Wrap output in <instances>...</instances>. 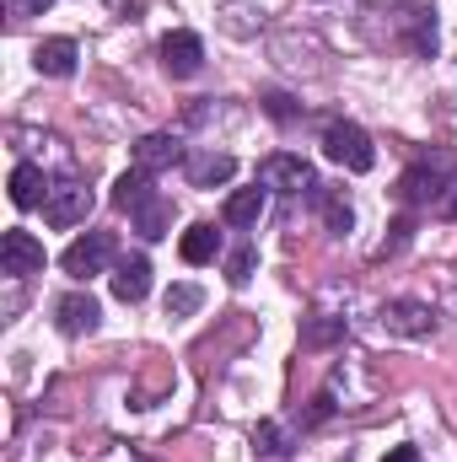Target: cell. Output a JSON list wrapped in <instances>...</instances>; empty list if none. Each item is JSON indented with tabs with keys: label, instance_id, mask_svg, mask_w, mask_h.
I'll use <instances>...</instances> for the list:
<instances>
[{
	"label": "cell",
	"instance_id": "1",
	"mask_svg": "<svg viewBox=\"0 0 457 462\" xmlns=\"http://www.w3.org/2000/svg\"><path fill=\"white\" fill-rule=\"evenodd\" d=\"M323 156L340 162L344 172H371V167H377V145H371V134H366L360 124H350V118H340V124L323 129Z\"/></svg>",
	"mask_w": 457,
	"mask_h": 462
},
{
	"label": "cell",
	"instance_id": "30",
	"mask_svg": "<svg viewBox=\"0 0 457 462\" xmlns=\"http://www.w3.org/2000/svg\"><path fill=\"white\" fill-rule=\"evenodd\" d=\"M382 462H420V452H415V447H393Z\"/></svg>",
	"mask_w": 457,
	"mask_h": 462
},
{
	"label": "cell",
	"instance_id": "17",
	"mask_svg": "<svg viewBox=\"0 0 457 462\" xmlns=\"http://www.w3.org/2000/svg\"><path fill=\"white\" fill-rule=\"evenodd\" d=\"M129 221H135V231H140L145 242H156V236H167V221H173V205H167V199H162V194L151 189V194H145V199H140V205L129 210Z\"/></svg>",
	"mask_w": 457,
	"mask_h": 462
},
{
	"label": "cell",
	"instance_id": "23",
	"mask_svg": "<svg viewBox=\"0 0 457 462\" xmlns=\"http://www.w3.org/2000/svg\"><path fill=\"white\" fill-rule=\"evenodd\" d=\"M253 447H258L264 457H285V452H291V441H285V430H280L275 420H264V425L253 430Z\"/></svg>",
	"mask_w": 457,
	"mask_h": 462
},
{
	"label": "cell",
	"instance_id": "11",
	"mask_svg": "<svg viewBox=\"0 0 457 462\" xmlns=\"http://www.w3.org/2000/svg\"><path fill=\"white\" fill-rule=\"evenodd\" d=\"M98 318H103V307H98L87 291H70V296H60V301H54V323H60V334H70V339L92 334V328H98Z\"/></svg>",
	"mask_w": 457,
	"mask_h": 462
},
{
	"label": "cell",
	"instance_id": "28",
	"mask_svg": "<svg viewBox=\"0 0 457 462\" xmlns=\"http://www.w3.org/2000/svg\"><path fill=\"white\" fill-rule=\"evenodd\" d=\"M431 210H436L442 221H457V172H452V178H447V189H442V199H436Z\"/></svg>",
	"mask_w": 457,
	"mask_h": 462
},
{
	"label": "cell",
	"instance_id": "22",
	"mask_svg": "<svg viewBox=\"0 0 457 462\" xmlns=\"http://www.w3.org/2000/svg\"><path fill=\"white\" fill-rule=\"evenodd\" d=\"M334 339H344V318H312L302 328V345L307 349H323V345H334Z\"/></svg>",
	"mask_w": 457,
	"mask_h": 462
},
{
	"label": "cell",
	"instance_id": "12",
	"mask_svg": "<svg viewBox=\"0 0 457 462\" xmlns=\"http://www.w3.org/2000/svg\"><path fill=\"white\" fill-rule=\"evenodd\" d=\"M108 285H114L118 301H145V291H151V258L145 253H135V258H118V269L108 274Z\"/></svg>",
	"mask_w": 457,
	"mask_h": 462
},
{
	"label": "cell",
	"instance_id": "26",
	"mask_svg": "<svg viewBox=\"0 0 457 462\" xmlns=\"http://www.w3.org/2000/svg\"><path fill=\"white\" fill-rule=\"evenodd\" d=\"M409 236H415V221H409V216H398V221H393V236L382 242V258H393V253H404V247H409Z\"/></svg>",
	"mask_w": 457,
	"mask_h": 462
},
{
	"label": "cell",
	"instance_id": "21",
	"mask_svg": "<svg viewBox=\"0 0 457 462\" xmlns=\"http://www.w3.org/2000/svg\"><path fill=\"white\" fill-rule=\"evenodd\" d=\"M318 199H323V221H329L334 236H344V231L355 226V210H350V199H344V194H323V189H318Z\"/></svg>",
	"mask_w": 457,
	"mask_h": 462
},
{
	"label": "cell",
	"instance_id": "24",
	"mask_svg": "<svg viewBox=\"0 0 457 462\" xmlns=\"http://www.w3.org/2000/svg\"><path fill=\"white\" fill-rule=\"evenodd\" d=\"M253 263H258V247H253V242H242V247L227 258V280H231V285H247V280H253Z\"/></svg>",
	"mask_w": 457,
	"mask_h": 462
},
{
	"label": "cell",
	"instance_id": "14",
	"mask_svg": "<svg viewBox=\"0 0 457 462\" xmlns=\"http://www.w3.org/2000/svg\"><path fill=\"white\" fill-rule=\"evenodd\" d=\"M43 199H49V178H43V167L16 162V167H11V205H16V210H38Z\"/></svg>",
	"mask_w": 457,
	"mask_h": 462
},
{
	"label": "cell",
	"instance_id": "19",
	"mask_svg": "<svg viewBox=\"0 0 457 462\" xmlns=\"http://www.w3.org/2000/svg\"><path fill=\"white\" fill-rule=\"evenodd\" d=\"M145 194H151V172H140V167H129V172L114 183V205L118 210H135Z\"/></svg>",
	"mask_w": 457,
	"mask_h": 462
},
{
	"label": "cell",
	"instance_id": "20",
	"mask_svg": "<svg viewBox=\"0 0 457 462\" xmlns=\"http://www.w3.org/2000/svg\"><path fill=\"white\" fill-rule=\"evenodd\" d=\"M200 307H205V291H200V285H189V280H183V285H173V291H167V318H194Z\"/></svg>",
	"mask_w": 457,
	"mask_h": 462
},
{
	"label": "cell",
	"instance_id": "6",
	"mask_svg": "<svg viewBox=\"0 0 457 462\" xmlns=\"http://www.w3.org/2000/svg\"><path fill=\"white\" fill-rule=\"evenodd\" d=\"M398 27H404V43H409L415 60H436L442 32H436V5H431V0H415V5L398 16Z\"/></svg>",
	"mask_w": 457,
	"mask_h": 462
},
{
	"label": "cell",
	"instance_id": "15",
	"mask_svg": "<svg viewBox=\"0 0 457 462\" xmlns=\"http://www.w3.org/2000/svg\"><path fill=\"white\" fill-rule=\"evenodd\" d=\"M264 205H269V189H237V194H227V205H221V221L237 231H247V226H258V216H264Z\"/></svg>",
	"mask_w": 457,
	"mask_h": 462
},
{
	"label": "cell",
	"instance_id": "2",
	"mask_svg": "<svg viewBox=\"0 0 457 462\" xmlns=\"http://www.w3.org/2000/svg\"><path fill=\"white\" fill-rule=\"evenodd\" d=\"M258 183H264V189H275V194H318V189H323V183H318V172H312V162H307V156H291V151L264 156Z\"/></svg>",
	"mask_w": 457,
	"mask_h": 462
},
{
	"label": "cell",
	"instance_id": "25",
	"mask_svg": "<svg viewBox=\"0 0 457 462\" xmlns=\"http://www.w3.org/2000/svg\"><path fill=\"white\" fill-rule=\"evenodd\" d=\"M264 114L275 118V124H296V118H302V108H296V97H285V92H269V97H264Z\"/></svg>",
	"mask_w": 457,
	"mask_h": 462
},
{
	"label": "cell",
	"instance_id": "27",
	"mask_svg": "<svg viewBox=\"0 0 457 462\" xmlns=\"http://www.w3.org/2000/svg\"><path fill=\"white\" fill-rule=\"evenodd\" d=\"M334 414H340V403H334V393L323 387V393L312 398V409H307V420H302V425H323V420H334Z\"/></svg>",
	"mask_w": 457,
	"mask_h": 462
},
{
	"label": "cell",
	"instance_id": "8",
	"mask_svg": "<svg viewBox=\"0 0 457 462\" xmlns=\"http://www.w3.org/2000/svg\"><path fill=\"white\" fill-rule=\"evenodd\" d=\"M0 269L11 280H27V274H43V242L33 231H5L0 242Z\"/></svg>",
	"mask_w": 457,
	"mask_h": 462
},
{
	"label": "cell",
	"instance_id": "18",
	"mask_svg": "<svg viewBox=\"0 0 457 462\" xmlns=\"http://www.w3.org/2000/svg\"><path fill=\"white\" fill-rule=\"evenodd\" d=\"M178 253H183V263H210L221 253V231L210 226V221H194V226L178 236Z\"/></svg>",
	"mask_w": 457,
	"mask_h": 462
},
{
	"label": "cell",
	"instance_id": "5",
	"mask_svg": "<svg viewBox=\"0 0 457 462\" xmlns=\"http://www.w3.org/2000/svg\"><path fill=\"white\" fill-rule=\"evenodd\" d=\"M382 328L398 334V339H425V334H436V312H431V301L398 296V301L382 307Z\"/></svg>",
	"mask_w": 457,
	"mask_h": 462
},
{
	"label": "cell",
	"instance_id": "3",
	"mask_svg": "<svg viewBox=\"0 0 457 462\" xmlns=\"http://www.w3.org/2000/svg\"><path fill=\"white\" fill-rule=\"evenodd\" d=\"M87 216H92V189L81 178H54L49 183V199H43V221L70 231V226H81Z\"/></svg>",
	"mask_w": 457,
	"mask_h": 462
},
{
	"label": "cell",
	"instance_id": "13",
	"mask_svg": "<svg viewBox=\"0 0 457 462\" xmlns=\"http://www.w3.org/2000/svg\"><path fill=\"white\" fill-rule=\"evenodd\" d=\"M183 172H189L194 189H221V183H231L237 162H231L227 151H194V156L183 162Z\"/></svg>",
	"mask_w": 457,
	"mask_h": 462
},
{
	"label": "cell",
	"instance_id": "9",
	"mask_svg": "<svg viewBox=\"0 0 457 462\" xmlns=\"http://www.w3.org/2000/svg\"><path fill=\"white\" fill-rule=\"evenodd\" d=\"M178 162H189L178 134H140V140H135V167H140V172L156 178V172H173Z\"/></svg>",
	"mask_w": 457,
	"mask_h": 462
},
{
	"label": "cell",
	"instance_id": "4",
	"mask_svg": "<svg viewBox=\"0 0 457 462\" xmlns=\"http://www.w3.org/2000/svg\"><path fill=\"white\" fill-rule=\"evenodd\" d=\"M60 263H65V274H76V280L103 274V269L114 263V231H87V236H76Z\"/></svg>",
	"mask_w": 457,
	"mask_h": 462
},
{
	"label": "cell",
	"instance_id": "7",
	"mask_svg": "<svg viewBox=\"0 0 457 462\" xmlns=\"http://www.w3.org/2000/svg\"><path fill=\"white\" fill-rule=\"evenodd\" d=\"M200 65H205V43H200V32H167L162 38V70L173 76V81H189V76H200Z\"/></svg>",
	"mask_w": 457,
	"mask_h": 462
},
{
	"label": "cell",
	"instance_id": "10",
	"mask_svg": "<svg viewBox=\"0 0 457 462\" xmlns=\"http://www.w3.org/2000/svg\"><path fill=\"white\" fill-rule=\"evenodd\" d=\"M447 178H452V172H442V167H431V162H415V167L398 178V199H404V205H436L442 189H447Z\"/></svg>",
	"mask_w": 457,
	"mask_h": 462
},
{
	"label": "cell",
	"instance_id": "29",
	"mask_svg": "<svg viewBox=\"0 0 457 462\" xmlns=\"http://www.w3.org/2000/svg\"><path fill=\"white\" fill-rule=\"evenodd\" d=\"M54 0H11V22H27V16H43Z\"/></svg>",
	"mask_w": 457,
	"mask_h": 462
},
{
	"label": "cell",
	"instance_id": "31",
	"mask_svg": "<svg viewBox=\"0 0 457 462\" xmlns=\"http://www.w3.org/2000/svg\"><path fill=\"white\" fill-rule=\"evenodd\" d=\"M103 462H145V457H140V452H129V447H114Z\"/></svg>",
	"mask_w": 457,
	"mask_h": 462
},
{
	"label": "cell",
	"instance_id": "16",
	"mask_svg": "<svg viewBox=\"0 0 457 462\" xmlns=\"http://www.w3.org/2000/svg\"><path fill=\"white\" fill-rule=\"evenodd\" d=\"M76 60H81V49L70 43V38H43L38 43V54H33V65H38V76H76Z\"/></svg>",
	"mask_w": 457,
	"mask_h": 462
}]
</instances>
